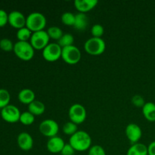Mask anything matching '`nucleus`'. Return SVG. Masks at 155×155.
Returning a JSON list of instances; mask_svg holds the SVG:
<instances>
[{"label":"nucleus","mask_w":155,"mask_h":155,"mask_svg":"<svg viewBox=\"0 0 155 155\" xmlns=\"http://www.w3.org/2000/svg\"><path fill=\"white\" fill-rule=\"evenodd\" d=\"M81 51L74 45L62 48L61 58L68 64H76L81 59Z\"/></svg>","instance_id":"423d86ee"},{"label":"nucleus","mask_w":155,"mask_h":155,"mask_svg":"<svg viewBox=\"0 0 155 155\" xmlns=\"http://www.w3.org/2000/svg\"><path fill=\"white\" fill-rule=\"evenodd\" d=\"M62 131L67 136H73L75 134L77 131H78V128H77V125L74 123L69 121L64 124L63 127H62Z\"/></svg>","instance_id":"393cba45"},{"label":"nucleus","mask_w":155,"mask_h":155,"mask_svg":"<svg viewBox=\"0 0 155 155\" xmlns=\"http://www.w3.org/2000/svg\"><path fill=\"white\" fill-rule=\"evenodd\" d=\"M8 23V14L3 9H0V27H3Z\"/></svg>","instance_id":"2f4dec72"},{"label":"nucleus","mask_w":155,"mask_h":155,"mask_svg":"<svg viewBox=\"0 0 155 155\" xmlns=\"http://www.w3.org/2000/svg\"><path fill=\"white\" fill-rule=\"evenodd\" d=\"M18 100L21 103L24 104H29L35 101L36 95L35 92L30 89H23L19 92L18 95Z\"/></svg>","instance_id":"dca6fc26"},{"label":"nucleus","mask_w":155,"mask_h":155,"mask_svg":"<svg viewBox=\"0 0 155 155\" xmlns=\"http://www.w3.org/2000/svg\"><path fill=\"white\" fill-rule=\"evenodd\" d=\"M61 22L63 23L64 25L66 26H74V23H75V15L70 12H64L63 15H61Z\"/></svg>","instance_id":"bb28decb"},{"label":"nucleus","mask_w":155,"mask_h":155,"mask_svg":"<svg viewBox=\"0 0 155 155\" xmlns=\"http://www.w3.org/2000/svg\"><path fill=\"white\" fill-rule=\"evenodd\" d=\"M21 111L18 107L13 104H9L1 110V117L5 122L15 124L20 120Z\"/></svg>","instance_id":"9d476101"},{"label":"nucleus","mask_w":155,"mask_h":155,"mask_svg":"<svg viewBox=\"0 0 155 155\" xmlns=\"http://www.w3.org/2000/svg\"><path fill=\"white\" fill-rule=\"evenodd\" d=\"M127 155H148V146L140 142L133 144L129 148Z\"/></svg>","instance_id":"a211bd4d"},{"label":"nucleus","mask_w":155,"mask_h":155,"mask_svg":"<svg viewBox=\"0 0 155 155\" xmlns=\"http://www.w3.org/2000/svg\"><path fill=\"white\" fill-rule=\"evenodd\" d=\"M15 44L13 43L11 39L4 38L0 40V48L4 51H13Z\"/></svg>","instance_id":"cd10ccee"},{"label":"nucleus","mask_w":155,"mask_h":155,"mask_svg":"<svg viewBox=\"0 0 155 155\" xmlns=\"http://www.w3.org/2000/svg\"><path fill=\"white\" fill-rule=\"evenodd\" d=\"M132 103L134 104L136 107H142L145 105V104L146 102L145 101V99L143 98V97L142 95H136L133 97L132 98Z\"/></svg>","instance_id":"7c9ffc66"},{"label":"nucleus","mask_w":155,"mask_h":155,"mask_svg":"<svg viewBox=\"0 0 155 155\" xmlns=\"http://www.w3.org/2000/svg\"><path fill=\"white\" fill-rule=\"evenodd\" d=\"M13 51L19 59L24 61H28L34 56L35 49L30 42L18 41L15 43Z\"/></svg>","instance_id":"7ed1b4c3"},{"label":"nucleus","mask_w":155,"mask_h":155,"mask_svg":"<svg viewBox=\"0 0 155 155\" xmlns=\"http://www.w3.org/2000/svg\"><path fill=\"white\" fill-rule=\"evenodd\" d=\"M49 40L50 38L47 31L41 30V31L33 33L30 39V42L35 50L39 51V50H43L50 43Z\"/></svg>","instance_id":"0eeeda50"},{"label":"nucleus","mask_w":155,"mask_h":155,"mask_svg":"<svg viewBox=\"0 0 155 155\" xmlns=\"http://www.w3.org/2000/svg\"><path fill=\"white\" fill-rule=\"evenodd\" d=\"M74 37L71 33H64L62 37L57 42V43L60 45L61 48L71 46L74 45Z\"/></svg>","instance_id":"5701e85b"},{"label":"nucleus","mask_w":155,"mask_h":155,"mask_svg":"<svg viewBox=\"0 0 155 155\" xmlns=\"http://www.w3.org/2000/svg\"><path fill=\"white\" fill-rule=\"evenodd\" d=\"M69 144L76 151H89L92 146V138L87 132L78 130L70 137Z\"/></svg>","instance_id":"f257e3e1"},{"label":"nucleus","mask_w":155,"mask_h":155,"mask_svg":"<svg viewBox=\"0 0 155 155\" xmlns=\"http://www.w3.org/2000/svg\"><path fill=\"white\" fill-rule=\"evenodd\" d=\"M11 101V95L5 89H0V109L9 105Z\"/></svg>","instance_id":"b1692460"},{"label":"nucleus","mask_w":155,"mask_h":155,"mask_svg":"<svg viewBox=\"0 0 155 155\" xmlns=\"http://www.w3.org/2000/svg\"><path fill=\"white\" fill-rule=\"evenodd\" d=\"M17 142L18 147L24 151H30L33 146V137L27 132H23L18 135L17 138Z\"/></svg>","instance_id":"ddd939ff"},{"label":"nucleus","mask_w":155,"mask_h":155,"mask_svg":"<svg viewBox=\"0 0 155 155\" xmlns=\"http://www.w3.org/2000/svg\"><path fill=\"white\" fill-rule=\"evenodd\" d=\"M89 20H88L87 15L85 13H77L75 15V23H74V28L77 30H85L88 27Z\"/></svg>","instance_id":"6ab92c4d"},{"label":"nucleus","mask_w":155,"mask_h":155,"mask_svg":"<svg viewBox=\"0 0 155 155\" xmlns=\"http://www.w3.org/2000/svg\"><path fill=\"white\" fill-rule=\"evenodd\" d=\"M75 150L74 148L70 145L69 143L65 144V145L64 146L63 149H62L61 154V155H74L75 154Z\"/></svg>","instance_id":"473e14b6"},{"label":"nucleus","mask_w":155,"mask_h":155,"mask_svg":"<svg viewBox=\"0 0 155 155\" xmlns=\"http://www.w3.org/2000/svg\"><path fill=\"white\" fill-rule=\"evenodd\" d=\"M98 5L97 0H76L74 6L80 13H85L92 10Z\"/></svg>","instance_id":"2eb2a0df"},{"label":"nucleus","mask_w":155,"mask_h":155,"mask_svg":"<svg viewBox=\"0 0 155 155\" xmlns=\"http://www.w3.org/2000/svg\"><path fill=\"white\" fill-rule=\"evenodd\" d=\"M126 136L130 143H138L142 136V131L141 127L136 124H130L126 127Z\"/></svg>","instance_id":"9b49d317"},{"label":"nucleus","mask_w":155,"mask_h":155,"mask_svg":"<svg viewBox=\"0 0 155 155\" xmlns=\"http://www.w3.org/2000/svg\"><path fill=\"white\" fill-rule=\"evenodd\" d=\"M35 121V116L33 114L30 113V111H25L21 113V117H20V120L23 125L30 126L33 124Z\"/></svg>","instance_id":"a878e982"},{"label":"nucleus","mask_w":155,"mask_h":155,"mask_svg":"<svg viewBox=\"0 0 155 155\" xmlns=\"http://www.w3.org/2000/svg\"><path fill=\"white\" fill-rule=\"evenodd\" d=\"M47 33H48V35L50 39L57 40V42L64 35V33L61 29L58 27H56V26H52V27H48Z\"/></svg>","instance_id":"4be33fe9"},{"label":"nucleus","mask_w":155,"mask_h":155,"mask_svg":"<svg viewBox=\"0 0 155 155\" xmlns=\"http://www.w3.org/2000/svg\"><path fill=\"white\" fill-rule=\"evenodd\" d=\"M142 114L149 122H155V104L154 102H146L142 107Z\"/></svg>","instance_id":"f3484780"},{"label":"nucleus","mask_w":155,"mask_h":155,"mask_svg":"<svg viewBox=\"0 0 155 155\" xmlns=\"http://www.w3.org/2000/svg\"><path fill=\"white\" fill-rule=\"evenodd\" d=\"M88 155H106V151L101 145H95L91 146L88 151Z\"/></svg>","instance_id":"c756f323"},{"label":"nucleus","mask_w":155,"mask_h":155,"mask_svg":"<svg viewBox=\"0 0 155 155\" xmlns=\"http://www.w3.org/2000/svg\"><path fill=\"white\" fill-rule=\"evenodd\" d=\"M39 130L41 134L50 139L57 136L59 131V126L54 120L46 119L40 123Z\"/></svg>","instance_id":"1a4fd4ad"},{"label":"nucleus","mask_w":155,"mask_h":155,"mask_svg":"<svg viewBox=\"0 0 155 155\" xmlns=\"http://www.w3.org/2000/svg\"><path fill=\"white\" fill-rule=\"evenodd\" d=\"M47 24L45 17L42 13L34 12L30 13L27 17L26 20V27L32 32H38L44 30Z\"/></svg>","instance_id":"f03ea898"},{"label":"nucleus","mask_w":155,"mask_h":155,"mask_svg":"<svg viewBox=\"0 0 155 155\" xmlns=\"http://www.w3.org/2000/svg\"><path fill=\"white\" fill-rule=\"evenodd\" d=\"M148 154L155 155V141L151 142L148 145Z\"/></svg>","instance_id":"72a5a7b5"},{"label":"nucleus","mask_w":155,"mask_h":155,"mask_svg":"<svg viewBox=\"0 0 155 155\" xmlns=\"http://www.w3.org/2000/svg\"><path fill=\"white\" fill-rule=\"evenodd\" d=\"M65 142L62 138L56 136L52 138H50L47 142V149L50 153L52 154H58L61 152L64 146L65 145Z\"/></svg>","instance_id":"4468645a"},{"label":"nucleus","mask_w":155,"mask_h":155,"mask_svg":"<svg viewBox=\"0 0 155 155\" xmlns=\"http://www.w3.org/2000/svg\"><path fill=\"white\" fill-rule=\"evenodd\" d=\"M106 43L102 38L91 37L85 42L84 49L90 55L97 56L105 51Z\"/></svg>","instance_id":"20e7f679"},{"label":"nucleus","mask_w":155,"mask_h":155,"mask_svg":"<svg viewBox=\"0 0 155 155\" xmlns=\"http://www.w3.org/2000/svg\"><path fill=\"white\" fill-rule=\"evenodd\" d=\"M62 48L57 42H50L43 50L42 57L48 62H54L61 58Z\"/></svg>","instance_id":"6e6552de"},{"label":"nucleus","mask_w":155,"mask_h":155,"mask_svg":"<svg viewBox=\"0 0 155 155\" xmlns=\"http://www.w3.org/2000/svg\"><path fill=\"white\" fill-rule=\"evenodd\" d=\"M68 115L71 122L79 125L86 120L87 113L84 106L79 103H75L70 107Z\"/></svg>","instance_id":"39448f33"},{"label":"nucleus","mask_w":155,"mask_h":155,"mask_svg":"<svg viewBox=\"0 0 155 155\" xmlns=\"http://www.w3.org/2000/svg\"><path fill=\"white\" fill-rule=\"evenodd\" d=\"M32 34H33V33L27 27H24L23 28L18 30L16 35L18 41H21V42H30Z\"/></svg>","instance_id":"412c9836"},{"label":"nucleus","mask_w":155,"mask_h":155,"mask_svg":"<svg viewBox=\"0 0 155 155\" xmlns=\"http://www.w3.org/2000/svg\"><path fill=\"white\" fill-rule=\"evenodd\" d=\"M26 20L27 17L19 11H12L8 14V24L18 30L26 27Z\"/></svg>","instance_id":"f8f14e48"},{"label":"nucleus","mask_w":155,"mask_h":155,"mask_svg":"<svg viewBox=\"0 0 155 155\" xmlns=\"http://www.w3.org/2000/svg\"><path fill=\"white\" fill-rule=\"evenodd\" d=\"M104 27L101 24H94L91 28V33L92 35V37L101 38V36L104 34Z\"/></svg>","instance_id":"c85d7f7f"},{"label":"nucleus","mask_w":155,"mask_h":155,"mask_svg":"<svg viewBox=\"0 0 155 155\" xmlns=\"http://www.w3.org/2000/svg\"><path fill=\"white\" fill-rule=\"evenodd\" d=\"M45 104L39 100H35L28 105V111L33 114L35 117L42 115L45 112Z\"/></svg>","instance_id":"aec40b11"}]
</instances>
